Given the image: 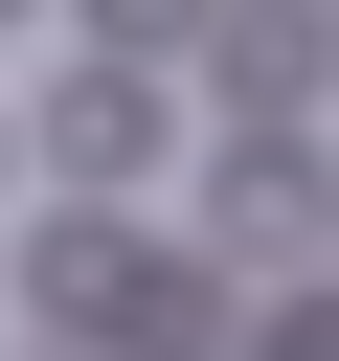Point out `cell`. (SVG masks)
<instances>
[{
    "instance_id": "obj_5",
    "label": "cell",
    "mask_w": 339,
    "mask_h": 361,
    "mask_svg": "<svg viewBox=\"0 0 339 361\" xmlns=\"http://www.w3.org/2000/svg\"><path fill=\"white\" fill-rule=\"evenodd\" d=\"M271 361H339V293H294V316H271Z\"/></svg>"
},
{
    "instance_id": "obj_1",
    "label": "cell",
    "mask_w": 339,
    "mask_h": 361,
    "mask_svg": "<svg viewBox=\"0 0 339 361\" xmlns=\"http://www.w3.org/2000/svg\"><path fill=\"white\" fill-rule=\"evenodd\" d=\"M203 271H339V158L316 135H226L203 158Z\"/></svg>"
},
{
    "instance_id": "obj_7",
    "label": "cell",
    "mask_w": 339,
    "mask_h": 361,
    "mask_svg": "<svg viewBox=\"0 0 339 361\" xmlns=\"http://www.w3.org/2000/svg\"><path fill=\"white\" fill-rule=\"evenodd\" d=\"M0 180H23V135H0Z\"/></svg>"
},
{
    "instance_id": "obj_3",
    "label": "cell",
    "mask_w": 339,
    "mask_h": 361,
    "mask_svg": "<svg viewBox=\"0 0 339 361\" xmlns=\"http://www.w3.org/2000/svg\"><path fill=\"white\" fill-rule=\"evenodd\" d=\"M45 158H68L90 203H113V180L158 158V68H68V90H45Z\"/></svg>"
},
{
    "instance_id": "obj_4",
    "label": "cell",
    "mask_w": 339,
    "mask_h": 361,
    "mask_svg": "<svg viewBox=\"0 0 339 361\" xmlns=\"http://www.w3.org/2000/svg\"><path fill=\"white\" fill-rule=\"evenodd\" d=\"M203 23H226V0H90V45H113V68H181Z\"/></svg>"
},
{
    "instance_id": "obj_6",
    "label": "cell",
    "mask_w": 339,
    "mask_h": 361,
    "mask_svg": "<svg viewBox=\"0 0 339 361\" xmlns=\"http://www.w3.org/2000/svg\"><path fill=\"white\" fill-rule=\"evenodd\" d=\"M0 23H45V0H0Z\"/></svg>"
},
{
    "instance_id": "obj_2",
    "label": "cell",
    "mask_w": 339,
    "mask_h": 361,
    "mask_svg": "<svg viewBox=\"0 0 339 361\" xmlns=\"http://www.w3.org/2000/svg\"><path fill=\"white\" fill-rule=\"evenodd\" d=\"M203 90H226L249 135H294V113L339 90V23H316V0H226V23H203Z\"/></svg>"
}]
</instances>
